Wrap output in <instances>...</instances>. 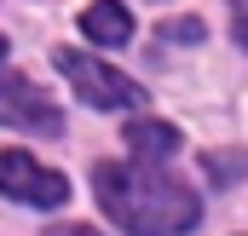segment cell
Instances as JSON below:
<instances>
[{
	"instance_id": "cell-1",
	"label": "cell",
	"mask_w": 248,
	"mask_h": 236,
	"mask_svg": "<svg viewBox=\"0 0 248 236\" xmlns=\"http://www.w3.org/2000/svg\"><path fill=\"white\" fill-rule=\"evenodd\" d=\"M93 184H98L104 213L133 236H179L202 219L196 190L150 162H98Z\"/></svg>"
},
{
	"instance_id": "cell-2",
	"label": "cell",
	"mask_w": 248,
	"mask_h": 236,
	"mask_svg": "<svg viewBox=\"0 0 248 236\" xmlns=\"http://www.w3.org/2000/svg\"><path fill=\"white\" fill-rule=\"evenodd\" d=\"M58 69H63V81L81 92V104H93V110H139V104H144V87H139V81H127L122 69L87 58V52H69V46H63Z\"/></svg>"
},
{
	"instance_id": "cell-3",
	"label": "cell",
	"mask_w": 248,
	"mask_h": 236,
	"mask_svg": "<svg viewBox=\"0 0 248 236\" xmlns=\"http://www.w3.org/2000/svg\"><path fill=\"white\" fill-rule=\"evenodd\" d=\"M0 190L12 202H29V207H58V202H69V178L52 173V167H41L23 150H0Z\"/></svg>"
},
{
	"instance_id": "cell-4",
	"label": "cell",
	"mask_w": 248,
	"mask_h": 236,
	"mask_svg": "<svg viewBox=\"0 0 248 236\" xmlns=\"http://www.w3.org/2000/svg\"><path fill=\"white\" fill-rule=\"evenodd\" d=\"M0 127H23V133H63L58 104L23 81V75H0Z\"/></svg>"
},
{
	"instance_id": "cell-5",
	"label": "cell",
	"mask_w": 248,
	"mask_h": 236,
	"mask_svg": "<svg viewBox=\"0 0 248 236\" xmlns=\"http://www.w3.org/2000/svg\"><path fill=\"white\" fill-rule=\"evenodd\" d=\"M81 29H87V41H98V46H127V41H133V17H127L122 0H93V6L81 12Z\"/></svg>"
},
{
	"instance_id": "cell-6",
	"label": "cell",
	"mask_w": 248,
	"mask_h": 236,
	"mask_svg": "<svg viewBox=\"0 0 248 236\" xmlns=\"http://www.w3.org/2000/svg\"><path fill=\"white\" fill-rule=\"evenodd\" d=\"M127 144H133L139 156L162 162V156L179 150V127H168V121H127Z\"/></svg>"
},
{
	"instance_id": "cell-7",
	"label": "cell",
	"mask_w": 248,
	"mask_h": 236,
	"mask_svg": "<svg viewBox=\"0 0 248 236\" xmlns=\"http://www.w3.org/2000/svg\"><path fill=\"white\" fill-rule=\"evenodd\" d=\"M202 167L214 173V184H231V178H243V167H248V162L237 156V150H225V156H208Z\"/></svg>"
},
{
	"instance_id": "cell-8",
	"label": "cell",
	"mask_w": 248,
	"mask_h": 236,
	"mask_svg": "<svg viewBox=\"0 0 248 236\" xmlns=\"http://www.w3.org/2000/svg\"><path fill=\"white\" fill-rule=\"evenodd\" d=\"M162 35L168 41H202V23L196 17H173V23H162Z\"/></svg>"
},
{
	"instance_id": "cell-9",
	"label": "cell",
	"mask_w": 248,
	"mask_h": 236,
	"mask_svg": "<svg viewBox=\"0 0 248 236\" xmlns=\"http://www.w3.org/2000/svg\"><path fill=\"white\" fill-rule=\"evenodd\" d=\"M231 12H237V41L248 46V0H231Z\"/></svg>"
},
{
	"instance_id": "cell-10",
	"label": "cell",
	"mask_w": 248,
	"mask_h": 236,
	"mask_svg": "<svg viewBox=\"0 0 248 236\" xmlns=\"http://www.w3.org/2000/svg\"><path fill=\"white\" fill-rule=\"evenodd\" d=\"M46 236H98V231H87V225H52Z\"/></svg>"
},
{
	"instance_id": "cell-11",
	"label": "cell",
	"mask_w": 248,
	"mask_h": 236,
	"mask_svg": "<svg viewBox=\"0 0 248 236\" xmlns=\"http://www.w3.org/2000/svg\"><path fill=\"white\" fill-rule=\"evenodd\" d=\"M0 58H6V41H0Z\"/></svg>"
}]
</instances>
